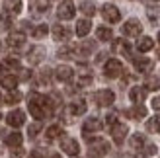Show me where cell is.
<instances>
[{"mask_svg":"<svg viewBox=\"0 0 160 158\" xmlns=\"http://www.w3.org/2000/svg\"><path fill=\"white\" fill-rule=\"evenodd\" d=\"M115 119H117V115H115V113H109V115H108V119H106V121H108L109 125H115Z\"/></svg>","mask_w":160,"mask_h":158,"instance_id":"ab89813d","label":"cell"},{"mask_svg":"<svg viewBox=\"0 0 160 158\" xmlns=\"http://www.w3.org/2000/svg\"><path fill=\"white\" fill-rule=\"evenodd\" d=\"M0 101H2V98H0Z\"/></svg>","mask_w":160,"mask_h":158,"instance_id":"7dc6e473","label":"cell"},{"mask_svg":"<svg viewBox=\"0 0 160 158\" xmlns=\"http://www.w3.org/2000/svg\"><path fill=\"white\" fill-rule=\"evenodd\" d=\"M68 111L72 113V115H82V113H86V101L78 100V101H74V104H70Z\"/></svg>","mask_w":160,"mask_h":158,"instance_id":"ffe728a7","label":"cell"},{"mask_svg":"<svg viewBox=\"0 0 160 158\" xmlns=\"http://www.w3.org/2000/svg\"><path fill=\"white\" fill-rule=\"evenodd\" d=\"M53 37L57 39V41H65V39L70 37V31L62 26V23H55L53 26Z\"/></svg>","mask_w":160,"mask_h":158,"instance_id":"4fadbf2b","label":"cell"},{"mask_svg":"<svg viewBox=\"0 0 160 158\" xmlns=\"http://www.w3.org/2000/svg\"><path fill=\"white\" fill-rule=\"evenodd\" d=\"M22 100V94L18 90H10L6 94V98H4V104H10V106H16L18 101Z\"/></svg>","mask_w":160,"mask_h":158,"instance_id":"603a6c76","label":"cell"},{"mask_svg":"<svg viewBox=\"0 0 160 158\" xmlns=\"http://www.w3.org/2000/svg\"><path fill=\"white\" fill-rule=\"evenodd\" d=\"M4 10L10 16L20 14L22 12V0H4Z\"/></svg>","mask_w":160,"mask_h":158,"instance_id":"5bb4252c","label":"cell"},{"mask_svg":"<svg viewBox=\"0 0 160 158\" xmlns=\"http://www.w3.org/2000/svg\"><path fill=\"white\" fill-rule=\"evenodd\" d=\"M41 131V123H33V125H29V129H28V133H29V139H35L37 137V133Z\"/></svg>","mask_w":160,"mask_h":158,"instance_id":"836d02e7","label":"cell"},{"mask_svg":"<svg viewBox=\"0 0 160 158\" xmlns=\"http://www.w3.org/2000/svg\"><path fill=\"white\" fill-rule=\"evenodd\" d=\"M102 129V121L98 117H90V119H86L84 123V135H90V133H96Z\"/></svg>","mask_w":160,"mask_h":158,"instance_id":"9a60e30c","label":"cell"},{"mask_svg":"<svg viewBox=\"0 0 160 158\" xmlns=\"http://www.w3.org/2000/svg\"><path fill=\"white\" fill-rule=\"evenodd\" d=\"M43 57H45V47H33L28 55V62L29 65H37L39 61H43Z\"/></svg>","mask_w":160,"mask_h":158,"instance_id":"8fae6325","label":"cell"},{"mask_svg":"<svg viewBox=\"0 0 160 158\" xmlns=\"http://www.w3.org/2000/svg\"><path fill=\"white\" fill-rule=\"evenodd\" d=\"M127 133H129V129H127V125H123V123H115L113 127H111V137H113V141L117 145L123 143V139L127 137Z\"/></svg>","mask_w":160,"mask_h":158,"instance_id":"ba28073f","label":"cell"},{"mask_svg":"<svg viewBox=\"0 0 160 158\" xmlns=\"http://www.w3.org/2000/svg\"><path fill=\"white\" fill-rule=\"evenodd\" d=\"M6 43H8L10 49H20V47H23V43H26V37H23L22 33H14V35L8 37Z\"/></svg>","mask_w":160,"mask_h":158,"instance_id":"e0dca14e","label":"cell"},{"mask_svg":"<svg viewBox=\"0 0 160 158\" xmlns=\"http://www.w3.org/2000/svg\"><path fill=\"white\" fill-rule=\"evenodd\" d=\"M0 117H2V115H0Z\"/></svg>","mask_w":160,"mask_h":158,"instance_id":"c3c4849f","label":"cell"},{"mask_svg":"<svg viewBox=\"0 0 160 158\" xmlns=\"http://www.w3.org/2000/svg\"><path fill=\"white\" fill-rule=\"evenodd\" d=\"M152 107H154V109H156V111H160V96H158V98H154V100H152Z\"/></svg>","mask_w":160,"mask_h":158,"instance_id":"60d3db41","label":"cell"},{"mask_svg":"<svg viewBox=\"0 0 160 158\" xmlns=\"http://www.w3.org/2000/svg\"><path fill=\"white\" fill-rule=\"evenodd\" d=\"M158 41H160V33H158Z\"/></svg>","mask_w":160,"mask_h":158,"instance_id":"ee69618b","label":"cell"},{"mask_svg":"<svg viewBox=\"0 0 160 158\" xmlns=\"http://www.w3.org/2000/svg\"><path fill=\"white\" fill-rule=\"evenodd\" d=\"M141 31H142V26H141L139 20H129V22L123 26V33H125L127 37H139Z\"/></svg>","mask_w":160,"mask_h":158,"instance_id":"5b68a950","label":"cell"},{"mask_svg":"<svg viewBox=\"0 0 160 158\" xmlns=\"http://www.w3.org/2000/svg\"><path fill=\"white\" fill-rule=\"evenodd\" d=\"M22 143H23L22 133H10V135L6 137V145H8V146H12V148H18Z\"/></svg>","mask_w":160,"mask_h":158,"instance_id":"d6986e66","label":"cell"},{"mask_svg":"<svg viewBox=\"0 0 160 158\" xmlns=\"http://www.w3.org/2000/svg\"><path fill=\"white\" fill-rule=\"evenodd\" d=\"M61 148H62L67 154H70V156H76V154L80 152V146H78V143H76L72 137H62V141H61Z\"/></svg>","mask_w":160,"mask_h":158,"instance_id":"8992f818","label":"cell"},{"mask_svg":"<svg viewBox=\"0 0 160 158\" xmlns=\"http://www.w3.org/2000/svg\"><path fill=\"white\" fill-rule=\"evenodd\" d=\"M0 72H2V67H0Z\"/></svg>","mask_w":160,"mask_h":158,"instance_id":"f6af8a7d","label":"cell"},{"mask_svg":"<svg viewBox=\"0 0 160 158\" xmlns=\"http://www.w3.org/2000/svg\"><path fill=\"white\" fill-rule=\"evenodd\" d=\"M102 16H103V20L108 23H117L119 18H121V14H119V10L113 4H103L102 6Z\"/></svg>","mask_w":160,"mask_h":158,"instance_id":"3957f363","label":"cell"},{"mask_svg":"<svg viewBox=\"0 0 160 158\" xmlns=\"http://www.w3.org/2000/svg\"><path fill=\"white\" fill-rule=\"evenodd\" d=\"M147 88L148 90H158L160 88V78L158 76H148L147 78Z\"/></svg>","mask_w":160,"mask_h":158,"instance_id":"f546056e","label":"cell"},{"mask_svg":"<svg viewBox=\"0 0 160 158\" xmlns=\"http://www.w3.org/2000/svg\"><path fill=\"white\" fill-rule=\"evenodd\" d=\"M92 51H94V43H92V41L82 43V45L78 47V53H80V55H90Z\"/></svg>","mask_w":160,"mask_h":158,"instance_id":"1f68e13d","label":"cell"},{"mask_svg":"<svg viewBox=\"0 0 160 158\" xmlns=\"http://www.w3.org/2000/svg\"><path fill=\"white\" fill-rule=\"evenodd\" d=\"M80 10H82L86 16H94V12H96V8H94V4L92 2H84L82 6H80Z\"/></svg>","mask_w":160,"mask_h":158,"instance_id":"e575fe53","label":"cell"},{"mask_svg":"<svg viewBox=\"0 0 160 158\" xmlns=\"http://www.w3.org/2000/svg\"><path fill=\"white\" fill-rule=\"evenodd\" d=\"M145 146V137L141 135V133H135V135L131 137V148H135V151H139V148Z\"/></svg>","mask_w":160,"mask_h":158,"instance_id":"484cf974","label":"cell"},{"mask_svg":"<svg viewBox=\"0 0 160 158\" xmlns=\"http://www.w3.org/2000/svg\"><path fill=\"white\" fill-rule=\"evenodd\" d=\"M103 74H106L108 78H117V76H121V74H123V65H121V61L109 59V61L106 62V67H103Z\"/></svg>","mask_w":160,"mask_h":158,"instance_id":"6da1fadb","label":"cell"},{"mask_svg":"<svg viewBox=\"0 0 160 158\" xmlns=\"http://www.w3.org/2000/svg\"><path fill=\"white\" fill-rule=\"evenodd\" d=\"M127 115H131L133 119H142V117L147 115V107H145V106H135L133 109H129V111H127Z\"/></svg>","mask_w":160,"mask_h":158,"instance_id":"7402d4cb","label":"cell"},{"mask_svg":"<svg viewBox=\"0 0 160 158\" xmlns=\"http://www.w3.org/2000/svg\"><path fill=\"white\" fill-rule=\"evenodd\" d=\"M90 29H92L90 20H80V22H76V35L78 37H86L88 33H90Z\"/></svg>","mask_w":160,"mask_h":158,"instance_id":"2e32d148","label":"cell"},{"mask_svg":"<svg viewBox=\"0 0 160 158\" xmlns=\"http://www.w3.org/2000/svg\"><path fill=\"white\" fill-rule=\"evenodd\" d=\"M29 158H43V154H41V151H33L29 154Z\"/></svg>","mask_w":160,"mask_h":158,"instance_id":"b9f144b4","label":"cell"},{"mask_svg":"<svg viewBox=\"0 0 160 158\" xmlns=\"http://www.w3.org/2000/svg\"><path fill=\"white\" fill-rule=\"evenodd\" d=\"M61 135H62V129L59 127V125H51V127L47 129V139H49V141L57 139V137H61Z\"/></svg>","mask_w":160,"mask_h":158,"instance_id":"4316f807","label":"cell"},{"mask_svg":"<svg viewBox=\"0 0 160 158\" xmlns=\"http://www.w3.org/2000/svg\"><path fill=\"white\" fill-rule=\"evenodd\" d=\"M31 8H33V12H45L47 10V0H33Z\"/></svg>","mask_w":160,"mask_h":158,"instance_id":"4dcf8cb0","label":"cell"},{"mask_svg":"<svg viewBox=\"0 0 160 158\" xmlns=\"http://www.w3.org/2000/svg\"><path fill=\"white\" fill-rule=\"evenodd\" d=\"M49 158H61V154H51Z\"/></svg>","mask_w":160,"mask_h":158,"instance_id":"7bdbcfd3","label":"cell"},{"mask_svg":"<svg viewBox=\"0 0 160 158\" xmlns=\"http://www.w3.org/2000/svg\"><path fill=\"white\" fill-rule=\"evenodd\" d=\"M152 47H154V39H150V37H141L137 41V49L141 53H147V51L152 49Z\"/></svg>","mask_w":160,"mask_h":158,"instance_id":"ac0fdd59","label":"cell"},{"mask_svg":"<svg viewBox=\"0 0 160 158\" xmlns=\"http://www.w3.org/2000/svg\"><path fill=\"white\" fill-rule=\"evenodd\" d=\"M2 86H4L8 92H10V90H16V86H18V78L12 76V74H8V76L2 78Z\"/></svg>","mask_w":160,"mask_h":158,"instance_id":"cb8c5ba5","label":"cell"},{"mask_svg":"<svg viewBox=\"0 0 160 158\" xmlns=\"http://www.w3.org/2000/svg\"><path fill=\"white\" fill-rule=\"evenodd\" d=\"M158 133H160V127H158Z\"/></svg>","mask_w":160,"mask_h":158,"instance_id":"bcb514c9","label":"cell"},{"mask_svg":"<svg viewBox=\"0 0 160 158\" xmlns=\"http://www.w3.org/2000/svg\"><path fill=\"white\" fill-rule=\"evenodd\" d=\"M6 121H8V125H12V127H20V125H23V121H26V113H23L22 109H14V111H10L6 115Z\"/></svg>","mask_w":160,"mask_h":158,"instance_id":"52a82bcc","label":"cell"},{"mask_svg":"<svg viewBox=\"0 0 160 158\" xmlns=\"http://www.w3.org/2000/svg\"><path fill=\"white\" fill-rule=\"evenodd\" d=\"M156 151H158V148H156V145H147V146H145V154H147V156H152V154H156Z\"/></svg>","mask_w":160,"mask_h":158,"instance_id":"8d00e7d4","label":"cell"},{"mask_svg":"<svg viewBox=\"0 0 160 158\" xmlns=\"http://www.w3.org/2000/svg\"><path fill=\"white\" fill-rule=\"evenodd\" d=\"M88 84H92V76H82L78 80V86H88Z\"/></svg>","mask_w":160,"mask_h":158,"instance_id":"74e56055","label":"cell"},{"mask_svg":"<svg viewBox=\"0 0 160 158\" xmlns=\"http://www.w3.org/2000/svg\"><path fill=\"white\" fill-rule=\"evenodd\" d=\"M55 76H57V80H61V82H70L72 80V76H74V70L70 68V67H59L57 70H55Z\"/></svg>","mask_w":160,"mask_h":158,"instance_id":"30bf717a","label":"cell"},{"mask_svg":"<svg viewBox=\"0 0 160 158\" xmlns=\"http://www.w3.org/2000/svg\"><path fill=\"white\" fill-rule=\"evenodd\" d=\"M94 100H96V104H98V106L108 107V106H111L115 101V94L111 92V90H100V92L94 94Z\"/></svg>","mask_w":160,"mask_h":158,"instance_id":"277c9868","label":"cell"},{"mask_svg":"<svg viewBox=\"0 0 160 158\" xmlns=\"http://www.w3.org/2000/svg\"><path fill=\"white\" fill-rule=\"evenodd\" d=\"M47 31H49V27H47L45 23H39L37 27H33V37L35 39H43L47 35Z\"/></svg>","mask_w":160,"mask_h":158,"instance_id":"83f0119b","label":"cell"},{"mask_svg":"<svg viewBox=\"0 0 160 158\" xmlns=\"http://www.w3.org/2000/svg\"><path fill=\"white\" fill-rule=\"evenodd\" d=\"M96 37H98L100 41H109V39L113 37V33H111L109 27H98L96 29Z\"/></svg>","mask_w":160,"mask_h":158,"instance_id":"d4e9b609","label":"cell"},{"mask_svg":"<svg viewBox=\"0 0 160 158\" xmlns=\"http://www.w3.org/2000/svg\"><path fill=\"white\" fill-rule=\"evenodd\" d=\"M22 156H23L22 148H14V151H12V158H22Z\"/></svg>","mask_w":160,"mask_h":158,"instance_id":"f35d334b","label":"cell"},{"mask_svg":"<svg viewBox=\"0 0 160 158\" xmlns=\"http://www.w3.org/2000/svg\"><path fill=\"white\" fill-rule=\"evenodd\" d=\"M158 127H160V115H156V117H152L148 123H147V129L152 133V131H158Z\"/></svg>","mask_w":160,"mask_h":158,"instance_id":"d6a6232c","label":"cell"},{"mask_svg":"<svg viewBox=\"0 0 160 158\" xmlns=\"http://www.w3.org/2000/svg\"><path fill=\"white\" fill-rule=\"evenodd\" d=\"M129 96H131V101H135V106H142V101L147 98V88H142V86H133Z\"/></svg>","mask_w":160,"mask_h":158,"instance_id":"9c48e42d","label":"cell"},{"mask_svg":"<svg viewBox=\"0 0 160 158\" xmlns=\"http://www.w3.org/2000/svg\"><path fill=\"white\" fill-rule=\"evenodd\" d=\"M133 65H135V68H137L139 72H148V70L152 68V61L145 59V57H135L133 59Z\"/></svg>","mask_w":160,"mask_h":158,"instance_id":"7c38bea8","label":"cell"},{"mask_svg":"<svg viewBox=\"0 0 160 158\" xmlns=\"http://www.w3.org/2000/svg\"><path fill=\"white\" fill-rule=\"evenodd\" d=\"M4 65H6L8 68H16V70H20V61H18V59H12V57H8Z\"/></svg>","mask_w":160,"mask_h":158,"instance_id":"d590c367","label":"cell"},{"mask_svg":"<svg viewBox=\"0 0 160 158\" xmlns=\"http://www.w3.org/2000/svg\"><path fill=\"white\" fill-rule=\"evenodd\" d=\"M76 49H74V47H61V49H59V59H70V57H72V53H74Z\"/></svg>","mask_w":160,"mask_h":158,"instance_id":"f1b7e54d","label":"cell"},{"mask_svg":"<svg viewBox=\"0 0 160 158\" xmlns=\"http://www.w3.org/2000/svg\"><path fill=\"white\" fill-rule=\"evenodd\" d=\"M57 14H59L61 20H70V18H74V14H76V6L70 2V0H62L59 4Z\"/></svg>","mask_w":160,"mask_h":158,"instance_id":"7a4b0ae2","label":"cell"},{"mask_svg":"<svg viewBox=\"0 0 160 158\" xmlns=\"http://www.w3.org/2000/svg\"><path fill=\"white\" fill-rule=\"evenodd\" d=\"M51 78H53V70H51V68H43V70H39V76H37L39 84L49 86V84H51Z\"/></svg>","mask_w":160,"mask_h":158,"instance_id":"44dd1931","label":"cell"}]
</instances>
